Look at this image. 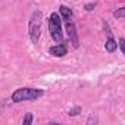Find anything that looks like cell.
<instances>
[{
  "instance_id": "obj_1",
  "label": "cell",
  "mask_w": 125,
  "mask_h": 125,
  "mask_svg": "<svg viewBox=\"0 0 125 125\" xmlns=\"http://www.w3.org/2000/svg\"><path fill=\"white\" fill-rule=\"evenodd\" d=\"M44 96V90L41 88H31V87H21L12 93L10 100L13 103H22V102H34Z\"/></svg>"
},
{
  "instance_id": "obj_2",
  "label": "cell",
  "mask_w": 125,
  "mask_h": 125,
  "mask_svg": "<svg viewBox=\"0 0 125 125\" xmlns=\"http://www.w3.org/2000/svg\"><path fill=\"white\" fill-rule=\"evenodd\" d=\"M49 31L54 43L62 44L63 43V32H62V16L57 12L50 13L49 16Z\"/></svg>"
},
{
  "instance_id": "obj_3",
  "label": "cell",
  "mask_w": 125,
  "mask_h": 125,
  "mask_svg": "<svg viewBox=\"0 0 125 125\" xmlns=\"http://www.w3.org/2000/svg\"><path fill=\"white\" fill-rule=\"evenodd\" d=\"M41 24H43V15L40 10H35L32 15H31V19L28 22V34H30V38L34 44L38 43L40 40V35H41Z\"/></svg>"
},
{
  "instance_id": "obj_4",
  "label": "cell",
  "mask_w": 125,
  "mask_h": 125,
  "mask_svg": "<svg viewBox=\"0 0 125 125\" xmlns=\"http://www.w3.org/2000/svg\"><path fill=\"white\" fill-rule=\"evenodd\" d=\"M66 31H68V35H69V38H71L72 46H74L75 49H78V47H80V41H78V34H77V30H75L74 22L66 21Z\"/></svg>"
},
{
  "instance_id": "obj_5",
  "label": "cell",
  "mask_w": 125,
  "mask_h": 125,
  "mask_svg": "<svg viewBox=\"0 0 125 125\" xmlns=\"http://www.w3.org/2000/svg\"><path fill=\"white\" fill-rule=\"evenodd\" d=\"M49 53L53 56V57H63L66 53H68V49L66 46L62 43V44H56V46H52L49 49Z\"/></svg>"
},
{
  "instance_id": "obj_6",
  "label": "cell",
  "mask_w": 125,
  "mask_h": 125,
  "mask_svg": "<svg viewBox=\"0 0 125 125\" xmlns=\"http://www.w3.org/2000/svg\"><path fill=\"white\" fill-rule=\"evenodd\" d=\"M59 13H60V16H62V19H63V21H71V18H72V10H71V8H68V6H65V5H62V6L59 8Z\"/></svg>"
},
{
  "instance_id": "obj_7",
  "label": "cell",
  "mask_w": 125,
  "mask_h": 125,
  "mask_svg": "<svg viewBox=\"0 0 125 125\" xmlns=\"http://www.w3.org/2000/svg\"><path fill=\"white\" fill-rule=\"evenodd\" d=\"M116 47H118V43H116L115 38L109 34V37H107V40H106V43H104V49H106V52L113 53V52L116 50Z\"/></svg>"
},
{
  "instance_id": "obj_8",
  "label": "cell",
  "mask_w": 125,
  "mask_h": 125,
  "mask_svg": "<svg viewBox=\"0 0 125 125\" xmlns=\"http://www.w3.org/2000/svg\"><path fill=\"white\" fill-rule=\"evenodd\" d=\"M113 16H115V18H118V19H122V18H125V6H122V8H118V9L113 12Z\"/></svg>"
},
{
  "instance_id": "obj_9",
  "label": "cell",
  "mask_w": 125,
  "mask_h": 125,
  "mask_svg": "<svg viewBox=\"0 0 125 125\" xmlns=\"http://www.w3.org/2000/svg\"><path fill=\"white\" fill-rule=\"evenodd\" d=\"M32 119H34V116H32V113H27L25 115V118L22 119V125H31L32 124Z\"/></svg>"
},
{
  "instance_id": "obj_10",
  "label": "cell",
  "mask_w": 125,
  "mask_h": 125,
  "mask_svg": "<svg viewBox=\"0 0 125 125\" xmlns=\"http://www.w3.org/2000/svg\"><path fill=\"white\" fill-rule=\"evenodd\" d=\"M80 113H81V107H80V106H77V107H74V109H71V110L68 112L69 116H77V115H80Z\"/></svg>"
},
{
  "instance_id": "obj_11",
  "label": "cell",
  "mask_w": 125,
  "mask_h": 125,
  "mask_svg": "<svg viewBox=\"0 0 125 125\" xmlns=\"http://www.w3.org/2000/svg\"><path fill=\"white\" fill-rule=\"evenodd\" d=\"M118 47L121 49L122 54L125 56V38H119V40H118Z\"/></svg>"
},
{
  "instance_id": "obj_12",
  "label": "cell",
  "mask_w": 125,
  "mask_h": 125,
  "mask_svg": "<svg viewBox=\"0 0 125 125\" xmlns=\"http://www.w3.org/2000/svg\"><path fill=\"white\" fill-rule=\"evenodd\" d=\"M93 122H94V124H97V122H99V119H97V116H94V113H91V115H90V118H88L87 124L90 125V124H93Z\"/></svg>"
},
{
  "instance_id": "obj_13",
  "label": "cell",
  "mask_w": 125,
  "mask_h": 125,
  "mask_svg": "<svg viewBox=\"0 0 125 125\" xmlns=\"http://www.w3.org/2000/svg\"><path fill=\"white\" fill-rule=\"evenodd\" d=\"M96 8V3H88V5H85V10H93Z\"/></svg>"
}]
</instances>
